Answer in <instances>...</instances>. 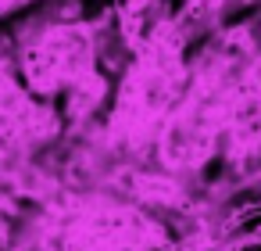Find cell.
I'll return each instance as SVG.
<instances>
[{"label":"cell","instance_id":"6da1fadb","mask_svg":"<svg viewBox=\"0 0 261 251\" xmlns=\"http://www.w3.org/2000/svg\"><path fill=\"white\" fill-rule=\"evenodd\" d=\"M172 244L165 219L111 194L54 197L15 233V251H168Z\"/></svg>","mask_w":261,"mask_h":251},{"label":"cell","instance_id":"7a4b0ae2","mask_svg":"<svg viewBox=\"0 0 261 251\" xmlns=\"http://www.w3.org/2000/svg\"><path fill=\"white\" fill-rule=\"evenodd\" d=\"M25 76L40 94L68 90L75 94V101H86V104H93L100 94V83L93 76L90 36L79 29H54L43 40H36L25 54Z\"/></svg>","mask_w":261,"mask_h":251},{"label":"cell","instance_id":"3957f363","mask_svg":"<svg viewBox=\"0 0 261 251\" xmlns=\"http://www.w3.org/2000/svg\"><path fill=\"white\" fill-rule=\"evenodd\" d=\"M168 251H261V247H218V244H207V240H200V237L193 233V237H186V240H175Z\"/></svg>","mask_w":261,"mask_h":251},{"label":"cell","instance_id":"277c9868","mask_svg":"<svg viewBox=\"0 0 261 251\" xmlns=\"http://www.w3.org/2000/svg\"><path fill=\"white\" fill-rule=\"evenodd\" d=\"M0 251H15V230H11V208L0 197Z\"/></svg>","mask_w":261,"mask_h":251}]
</instances>
